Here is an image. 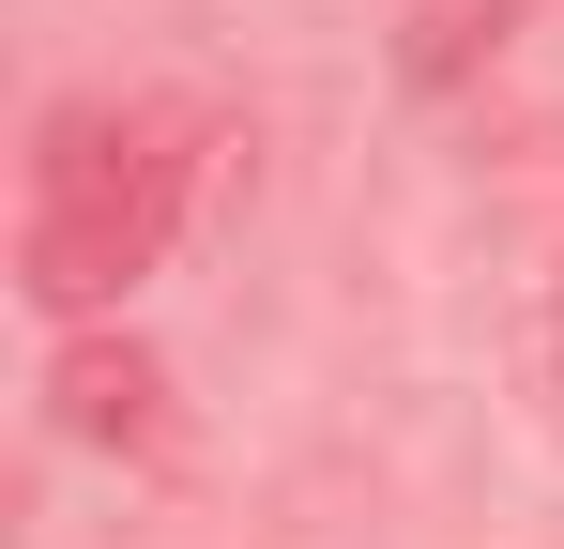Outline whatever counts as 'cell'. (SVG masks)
<instances>
[{"label": "cell", "mask_w": 564, "mask_h": 549, "mask_svg": "<svg viewBox=\"0 0 564 549\" xmlns=\"http://www.w3.org/2000/svg\"><path fill=\"white\" fill-rule=\"evenodd\" d=\"M198 198V122L184 107H46L31 138V214H15V290L93 321L184 245Z\"/></svg>", "instance_id": "obj_1"}, {"label": "cell", "mask_w": 564, "mask_h": 549, "mask_svg": "<svg viewBox=\"0 0 564 549\" xmlns=\"http://www.w3.org/2000/svg\"><path fill=\"white\" fill-rule=\"evenodd\" d=\"M46 397H62V428L107 458H169V366L138 352V336H77V352L46 366Z\"/></svg>", "instance_id": "obj_2"}, {"label": "cell", "mask_w": 564, "mask_h": 549, "mask_svg": "<svg viewBox=\"0 0 564 549\" xmlns=\"http://www.w3.org/2000/svg\"><path fill=\"white\" fill-rule=\"evenodd\" d=\"M534 0H397V77L412 92H473L503 46H519Z\"/></svg>", "instance_id": "obj_3"}, {"label": "cell", "mask_w": 564, "mask_h": 549, "mask_svg": "<svg viewBox=\"0 0 564 549\" xmlns=\"http://www.w3.org/2000/svg\"><path fill=\"white\" fill-rule=\"evenodd\" d=\"M550 352H564V274H550Z\"/></svg>", "instance_id": "obj_4"}]
</instances>
